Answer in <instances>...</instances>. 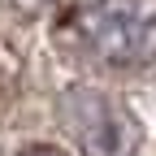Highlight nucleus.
Here are the masks:
<instances>
[{
	"instance_id": "f03ea898",
	"label": "nucleus",
	"mask_w": 156,
	"mask_h": 156,
	"mask_svg": "<svg viewBox=\"0 0 156 156\" xmlns=\"http://www.w3.org/2000/svg\"><path fill=\"white\" fill-rule=\"evenodd\" d=\"M61 126L87 156H134L139 147L134 117L91 87H74L61 95Z\"/></svg>"
},
{
	"instance_id": "7ed1b4c3",
	"label": "nucleus",
	"mask_w": 156,
	"mask_h": 156,
	"mask_svg": "<svg viewBox=\"0 0 156 156\" xmlns=\"http://www.w3.org/2000/svg\"><path fill=\"white\" fill-rule=\"evenodd\" d=\"M22 156H65V152H56V147H44V143H39V147H26Z\"/></svg>"
},
{
	"instance_id": "f257e3e1",
	"label": "nucleus",
	"mask_w": 156,
	"mask_h": 156,
	"mask_svg": "<svg viewBox=\"0 0 156 156\" xmlns=\"http://www.w3.org/2000/svg\"><path fill=\"white\" fill-rule=\"evenodd\" d=\"M65 35L100 65L134 69L156 56V0H74Z\"/></svg>"
},
{
	"instance_id": "20e7f679",
	"label": "nucleus",
	"mask_w": 156,
	"mask_h": 156,
	"mask_svg": "<svg viewBox=\"0 0 156 156\" xmlns=\"http://www.w3.org/2000/svg\"><path fill=\"white\" fill-rule=\"evenodd\" d=\"M13 5H26V9H30V5H44V0H13Z\"/></svg>"
}]
</instances>
